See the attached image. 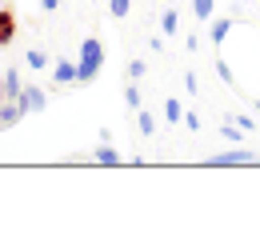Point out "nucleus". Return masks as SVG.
<instances>
[{
    "label": "nucleus",
    "instance_id": "f257e3e1",
    "mask_svg": "<svg viewBox=\"0 0 260 232\" xmlns=\"http://www.w3.org/2000/svg\"><path fill=\"white\" fill-rule=\"evenodd\" d=\"M100 68H104V44L96 36H88L80 44V56H76V84H92L100 76Z\"/></svg>",
    "mask_w": 260,
    "mask_h": 232
},
{
    "label": "nucleus",
    "instance_id": "f03ea898",
    "mask_svg": "<svg viewBox=\"0 0 260 232\" xmlns=\"http://www.w3.org/2000/svg\"><path fill=\"white\" fill-rule=\"evenodd\" d=\"M244 164H260V156L252 148H240V144H232L228 152H216V156L204 160V168H244Z\"/></svg>",
    "mask_w": 260,
    "mask_h": 232
},
{
    "label": "nucleus",
    "instance_id": "7ed1b4c3",
    "mask_svg": "<svg viewBox=\"0 0 260 232\" xmlns=\"http://www.w3.org/2000/svg\"><path fill=\"white\" fill-rule=\"evenodd\" d=\"M16 100L24 104V112H44V104H48V96H44V88H40V84H24Z\"/></svg>",
    "mask_w": 260,
    "mask_h": 232
},
{
    "label": "nucleus",
    "instance_id": "20e7f679",
    "mask_svg": "<svg viewBox=\"0 0 260 232\" xmlns=\"http://www.w3.org/2000/svg\"><path fill=\"white\" fill-rule=\"evenodd\" d=\"M24 116H28V112H24L20 100H4V104H0V128H16Z\"/></svg>",
    "mask_w": 260,
    "mask_h": 232
},
{
    "label": "nucleus",
    "instance_id": "39448f33",
    "mask_svg": "<svg viewBox=\"0 0 260 232\" xmlns=\"http://www.w3.org/2000/svg\"><path fill=\"white\" fill-rule=\"evenodd\" d=\"M12 36H16V12L4 4V8H0V48H8Z\"/></svg>",
    "mask_w": 260,
    "mask_h": 232
},
{
    "label": "nucleus",
    "instance_id": "423d86ee",
    "mask_svg": "<svg viewBox=\"0 0 260 232\" xmlns=\"http://www.w3.org/2000/svg\"><path fill=\"white\" fill-rule=\"evenodd\" d=\"M92 160H96V164H104V168H116V164H120V152H116L108 140H100V148L92 152Z\"/></svg>",
    "mask_w": 260,
    "mask_h": 232
},
{
    "label": "nucleus",
    "instance_id": "0eeeda50",
    "mask_svg": "<svg viewBox=\"0 0 260 232\" xmlns=\"http://www.w3.org/2000/svg\"><path fill=\"white\" fill-rule=\"evenodd\" d=\"M20 88H24V84H20V68H8V72H4V100H16Z\"/></svg>",
    "mask_w": 260,
    "mask_h": 232
},
{
    "label": "nucleus",
    "instance_id": "6e6552de",
    "mask_svg": "<svg viewBox=\"0 0 260 232\" xmlns=\"http://www.w3.org/2000/svg\"><path fill=\"white\" fill-rule=\"evenodd\" d=\"M52 80H56V84H72V80H76V64H72V60H56V64H52Z\"/></svg>",
    "mask_w": 260,
    "mask_h": 232
},
{
    "label": "nucleus",
    "instance_id": "1a4fd4ad",
    "mask_svg": "<svg viewBox=\"0 0 260 232\" xmlns=\"http://www.w3.org/2000/svg\"><path fill=\"white\" fill-rule=\"evenodd\" d=\"M220 140H228V144H244V128L232 124V120H224V124H220Z\"/></svg>",
    "mask_w": 260,
    "mask_h": 232
},
{
    "label": "nucleus",
    "instance_id": "9d476101",
    "mask_svg": "<svg viewBox=\"0 0 260 232\" xmlns=\"http://www.w3.org/2000/svg\"><path fill=\"white\" fill-rule=\"evenodd\" d=\"M164 120H168V124H180V120H184V104H180V100H164Z\"/></svg>",
    "mask_w": 260,
    "mask_h": 232
},
{
    "label": "nucleus",
    "instance_id": "9b49d317",
    "mask_svg": "<svg viewBox=\"0 0 260 232\" xmlns=\"http://www.w3.org/2000/svg\"><path fill=\"white\" fill-rule=\"evenodd\" d=\"M176 28H180V16H176L172 8H164V12H160V32L164 36H176Z\"/></svg>",
    "mask_w": 260,
    "mask_h": 232
},
{
    "label": "nucleus",
    "instance_id": "f8f14e48",
    "mask_svg": "<svg viewBox=\"0 0 260 232\" xmlns=\"http://www.w3.org/2000/svg\"><path fill=\"white\" fill-rule=\"evenodd\" d=\"M24 64L36 68V72H40V68H48V52H44V48H28V52H24Z\"/></svg>",
    "mask_w": 260,
    "mask_h": 232
},
{
    "label": "nucleus",
    "instance_id": "ddd939ff",
    "mask_svg": "<svg viewBox=\"0 0 260 232\" xmlns=\"http://www.w3.org/2000/svg\"><path fill=\"white\" fill-rule=\"evenodd\" d=\"M192 16L196 20H212L216 16V4L212 0H192Z\"/></svg>",
    "mask_w": 260,
    "mask_h": 232
},
{
    "label": "nucleus",
    "instance_id": "4468645a",
    "mask_svg": "<svg viewBox=\"0 0 260 232\" xmlns=\"http://www.w3.org/2000/svg\"><path fill=\"white\" fill-rule=\"evenodd\" d=\"M228 32H232V20H212V28H208V36H212V40H216V44H220V40H228Z\"/></svg>",
    "mask_w": 260,
    "mask_h": 232
},
{
    "label": "nucleus",
    "instance_id": "2eb2a0df",
    "mask_svg": "<svg viewBox=\"0 0 260 232\" xmlns=\"http://www.w3.org/2000/svg\"><path fill=\"white\" fill-rule=\"evenodd\" d=\"M124 104H128L132 112H140V104H144V100H140V88H136V80L124 84Z\"/></svg>",
    "mask_w": 260,
    "mask_h": 232
},
{
    "label": "nucleus",
    "instance_id": "dca6fc26",
    "mask_svg": "<svg viewBox=\"0 0 260 232\" xmlns=\"http://www.w3.org/2000/svg\"><path fill=\"white\" fill-rule=\"evenodd\" d=\"M136 124H140V132H144V136L156 132V116H152V112H144V108L136 112Z\"/></svg>",
    "mask_w": 260,
    "mask_h": 232
},
{
    "label": "nucleus",
    "instance_id": "f3484780",
    "mask_svg": "<svg viewBox=\"0 0 260 232\" xmlns=\"http://www.w3.org/2000/svg\"><path fill=\"white\" fill-rule=\"evenodd\" d=\"M128 8H132V0H108V12H112L116 20H124V16H128Z\"/></svg>",
    "mask_w": 260,
    "mask_h": 232
},
{
    "label": "nucleus",
    "instance_id": "a211bd4d",
    "mask_svg": "<svg viewBox=\"0 0 260 232\" xmlns=\"http://www.w3.org/2000/svg\"><path fill=\"white\" fill-rule=\"evenodd\" d=\"M124 76H128V80H140V76H144V60H140V56H132L128 68H124Z\"/></svg>",
    "mask_w": 260,
    "mask_h": 232
},
{
    "label": "nucleus",
    "instance_id": "6ab92c4d",
    "mask_svg": "<svg viewBox=\"0 0 260 232\" xmlns=\"http://www.w3.org/2000/svg\"><path fill=\"white\" fill-rule=\"evenodd\" d=\"M180 124H184L188 132H200V112H188V108H184V120H180Z\"/></svg>",
    "mask_w": 260,
    "mask_h": 232
},
{
    "label": "nucleus",
    "instance_id": "aec40b11",
    "mask_svg": "<svg viewBox=\"0 0 260 232\" xmlns=\"http://www.w3.org/2000/svg\"><path fill=\"white\" fill-rule=\"evenodd\" d=\"M216 72H220L224 84H232V68H228V60H216Z\"/></svg>",
    "mask_w": 260,
    "mask_h": 232
},
{
    "label": "nucleus",
    "instance_id": "412c9836",
    "mask_svg": "<svg viewBox=\"0 0 260 232\" xmlns=\"http://www.w3.org/2000/svg\"><path fill=\"white\" fill-rule=\"evenodd\" d=\"M184 88H188V96H196V92H200V80H196L192 72H188V76H184Z\"/></svg>",
    "mask_w": 260,
    "mask_h": 232
},
{
    "label": "nucleus",
    "instance_id": "4be33fe9",
    "mask_svg": "<svg viewBox=\"0 0 260 232\" xmlns=\"http://www.w3.org/2000/svg\"><path fill=\"white\" fill-rule=\"evenodd\" d=\"M40 8H44V12H56V8H60V0H40Z\"/></svg>",
    "mask_w": 260,
    "mask_h": 232
},
{
    "label": "nucleus",
    "instance_id": "5701e85b",
    "mask_svg": "<svg viewBox=\"0 0 260 232\" xmlns=\"http://www.w3.org/2000/svg\"><path fill=\"white\" fill-rule=\"evenodd\" d=\"M0 100H4V72H0Z\"/></svg>",
    "mask_w": 260,
    "mask_h": 232
},
{
    "label": "nucleus",
    "instance_id": "b1692460",
    "mask_svg": "<svg viewBox=\"0 0 260 232\" xmlns=\"http://www.w3.org/2000/svg\"><path fill=\"white\" fill-rule=\"evenodd\" d=\"M256 112H260V100H256Z\"/></svg>",
    "mask_w": 260,
    "mask_h": 232
}]
</instances>
